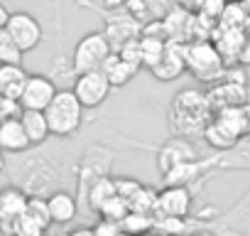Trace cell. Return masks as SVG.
Segmentation results:
<instances>
[{
    "instance_id": "obj_11",
    "label": "cell",
    "mask_w": 250,
    "mask_h": 236,
    "mask_svg": "<svg viewBox=\"0 0 250 236\" xmlns=\"http://www.w3.org/2000/svg\"><path fill=\"white\" fill-rule=\"evenodd\" d=\"M0 148H3L5 153H27L32 148L22 123H20V113L18 116H8L0 121Z\"/></svg>"
},
{
    "instance_id": "obj_36",
    "label": "cell",
    "mask_w": 250,
    "mask_h": 236,
    "mask_svg": "<svg viewBox=\"0 0 250 236\" xmlns=\"http://www.w3.org/2000/svg\"><path fill=\"white\" fill-rule=\"evenodd\" d=\"M0 229H3V214H0Z\"/></svg>"
},
{
    "instance_id": "obj_22",
    "label": "cell",
    "mask_w": 250,
    "mask_h": 236,
    "mask_svg": "<svg viewBox=\"0 0 250 236\" xmlns=\"http://www.w3.org/2000/svg\"><path fill=\"white\" fill-rule=\"evenodd\" d=\"M165 47H167V40L162 37H155V35H143L140 32V54H143V67L150 69L160 62V57L165 54Z\"/></svg>"
},
{
    "instance_id": "obj_32",
    "label": "cell",
    "mask_w": 250,
    "mask_h": 236,
    "mask_svg": "<svg viewBox=\"0 0 250 236\" xmlns=\"http://www.w3.org/2000/svg\"><path fill=\"white\" fill-rule=\"evenodd\" d=\"M8 18H10V10L0 3V27H5V23H8Z\"/></svg>"
},
{
    "instance_id": "obj_20",
    "label": "cell",
    "mask_w": 250,
    "mask_h": 236,
    "mask_svg": "<svg viewBox=\"0 0 250 236\" xmlns=\"http://www.w3.org/2000/svg\"><path fill=\"white\" fill-rule=\"evenodd\" d=\"M118 189H115V177H108V175H101L98 180H93L91 185H88V189H86V202H88V209L91 212H98V207L110 197V194H115Z\"/></svg>"
},
{
    "instance_id": "obj_26",
    "label": "cell",
    "mask_w": 250,
    "mask_h": 236,
    "mask_svg": "<svg viewBox=\"0 0 250 236\" xmlns=\"http://www.w3.org/2000/svg\"><path fill=\"white\" fill-rule=\"evenodd\" d=\"M130 209H135V212H152L155 214V204H157V192L152 189V187H140L130 199Z\"/></svg>"
},
{
    "instance_id": "obj_35",
    "label": "cell",
    "mask_w": 250,
    "mask_h": 236,
    "mask_svg": "<svg viewBox=\"0 0 250 236\" xmlns=\"http://www.w3.org/2000/svg\"><path fill=\"white\" fill-rule=\"evenodd\" d=\"M240 3H243V5L248 8V13H250V0H240Z\"/></svg>"
},
{
    "instance_id": "obj_14",
    "label": "cell",
    "mask_w": 250,
    "mask_h": 236,
    "mask_svg": "<svg viewBox=\"0 0 250 236\" xmlns=\"http://www.w3.org/2000/svg\"><path fill=\"white\" fill-rule=\"evenodd\" d=\"M194 158H199L196 150H194V145L189 143V138H182V136L179 138H172L169 143H165L157 150V165H160L162 172H167L169 167H174L182 160H194Z\"/></svg>"
},
{
    "instance_id": "obj_31",
    "label": "cell",
    "mask_w": 250,
    "mask_h": 236,
    "mask_svg": "<svg viewBox=\"0 0 250 236\" xmlns=\"http://www.w3.org/2000/svg\"><path fill=\"white\" fill-rule=\"evenodd\" d=\"M177 5L184 8V10H189V13H199L201 5H204V0H177Z\"/></svg>"
},
{
    "instance_id": "obj_10",
    "label": "cell",
    "mask_w": 250,
    "mask_h": 236,
    "mask_svg": "<svg viewBox=\"0 0 250 236\" xmlns=\"http://www.w3.org/2000/svg\"><path fill=\"white\" fill-rule=\"evenodd\" d=\"M184 45L187 42H177V40H167L165 54L160 57V62L155 67H150V74L157 76L160 81H174L177 76H182L187 71V62H184Z\"/></svg>"
},
{
    "instance_id": "obj_9",
    "label": "cell",
    "mask_w": 250,
    "mask_h": 236,
    "mask_svg": "<svg viewBox=\"0 0 250 236\" xmlns=\"http://www.w3.org/2000/svg\"><path fill=\"white\" fill-rule=\"evenodd\" d=\"M54 94H57V86H54V81L49 76H44V74H30L18 101H20V108L44 111L49 106V101L54 98Z\"/></svg>"
},
{
    "instance_id": "obj_23",
    "label": "cell",
    "mask_w": 250,
    "mask_h": 236,
    "mask_svg": "<svg viewBox=\"0 0 250 236\" xmlns=\"http://www.w3.org/2000/svg\"><path fill=\"white\" fill-rule=\"evenodd\" d=\"M130 212V202L128 199H125L123 194H110L101 207H98V214L103 216V219H113V221H118L120 224V219L125 216V214H128Z\"/></svg>"
},
{
    "instance_id": "obj_19",
    "label": "cell",
    "mask_w": 250,
    "mask_h": 236,
    "mask_svg": "<svg viewBox=\"0 0 250 236\" xmlns=\"http://www.w3.org/2000/svg\"><path fill=\"white\" fill-rule=\"evenodd\" d=\"M27 76L30 74L22 69V64H0V94L18 101Z\"/></svg>"
},
{
    "instance_id": "obj_17",
    "label": "cell",
    "mask_w": 250,
    "mask_h": 236,
    "mask_svg": "<svg viewBox=\"0 0 250 236\" xmlns=\"http://www.w3.org/2000/svg\"><path fill=\"white\" fill-rule=\"evenodd\" d=\"M20 123L30 138L32 145H44L49 141V123H47V116L44 111L37 108H20Z\"/></svg>"
},
{
    "instance_id": "obj_2",
    "label": "cell",
    "mask_w": 250,
    "mask_h": 236,
    "mask_svg": "<svg viewBox=\"0 0 250 236\" xmlns=\"http://www.w3.org/2000/svg\"><path fill=\"white\" fill-rule=\"evenodd\" d=\"M44 116L54 138H71L83 126V106L71 89H57L54 98L44 108Z\"/></svg>"
},
{
    "instance_id": "obj_8",
    "label": "cell",
    "mask_w": 250,
    "mask_h": 236,
    "mask_svg": "<svg viewBox=\"0 0 250 236\" xmlns=\"http://www.w3.org/2000/svg\"><path fill=\"white\" fill-rule=\"evenodd\" d=\"M206 229L221 234H250V187L228 212H223L216 221L206 224Z\"/></svg>"
},
{
    "instance_id": "obj_12",
    "label": "cell",
    "mask_w": 250,
    "mask_h": 236,
    "mask_svg": "<svg viewBox=\"0 0 250 236\" xmlns=\"http://www.w3.org/2000/svg\"><path fill=\"white\" fill-rule=\"evenodd\" d=\"M27 189L18 187V185H8L0 189V214H3V229L10 231V226L22 216L25 207H27Z\"/></svg>"
},
{
    "instance_id": "obj_30",
    "label": "cell",
    "mask_w": 250,
    "mask_h": 236,
    "mask_svg": "<svg viewBox=\"0 0 250 236\" xmlns=\"http://www.w3.org/2000/svg\"><path fill=\"white\" fill-rule=\"evenodd\" d=\"M238 67H250V37L243 40L240 49H238V59H235Z\"/></svg>"
},
{
    "instance_id": "obj_7",
    "label": "cell",
    "mask_w": 250,
    "mask_h": 236,
    "mask_svg": "<svg viewBox=\"0 0 250 236\" xmlns=\"http://www.w3.org/2000/svg\"><path fill=\"white\" fill-rule=\"evenodd\" d=\"M194 204V187L189 185H167L157 192L155 214L157 216H189Z\"/></svg>"
},
{
    "instance_id": "obj_1",
    "label": "cell",
    "mask_w": 250,
    "mask_h": 236,
    "mask_svg": "<svg viewBox=\"0 0 250 236\" xmlns=\"http://www.w3.org/2000/svg\"><path fill=\"white\" fill-rule=\"evenodd\" d=\"M213 108L206 94L196 91V89H182L169 108V123L172 131L182 138H194L201 136L206 123L211 121Z\"/></svg>"
},
{
    "instance_id": "obj_13",
    "label": "cell",
    "mask_w": 250,
    "mask_h": 236,
    "mask_svg": "<svg viewBox=\"0 0 250 236\" xmlns=\"http://www.w3.org/2000/svg\"><path fill=\"white\" fill-rule=\"evenodd\" d=\"M243 40H245L243 27H221V25H216V30H213V35H211V42L216 45V49H218V54L223 57L226 67H233V64H235L238 49H240Z\"/></svg>"
},
{
    "instance_id": "obj_27",
    "label": "cell",
    "mask_w": 250,
    "mask_h": 236,
    "mask_svg": "<svg viewBox=\"0 0 250 236\" xmlns=\"http://www.w3.org/2000/svg\"><path fill=\"white\" fill-rule=\"evenodd\" d=\"M226 3H228V0H204V5H201L199 13H204V15H208V18H213L218 23V15L223 13Z\"/></svg>"
},
{
    "instance_id": "obj_21",
    "label": "cell",
    "mask_w": 250,
    "mask_h": 236,
    "mask_svg": "<svg viewBox=\"0 0 250 236\" xmlns=\"http://www.w3.org/2000/svg\"><path fill=\"white\" fill-rule=\"evenodd\" d=\"M120 231L125 234H145V231H155V216L152 212H135L130 209L120 219Z\"/></svg>"
},
{
    "instance_id": "obj_29",
    "label": "cell",
    "mask_w": 250,
    "mask_h": 236,
    "mask_svg": "<svg viewBox=\"0 0 250 236\" xmlns=\"http://www.w3.org/2000/svg\"><path fill=\"white\" fill-rule=\"evenodd\" d=\"M118 231H120V224L113 221V219H103L101 216V221L93 224V234L96 236H101V234H118Z\"/></svg>"
},
{
    "instance_id": "obj_3",
    "label": "cell",
    "mask_w": 250,
    "mask_h": 236,
    "mask_svg": "<svg viewBox=\"0 0 250 236\" xmlns=\"http://www.w3.org/2000/svg\"><path fill=\"white\" fill-rule=\"evenodd\" d=\"M184 62H187V71L204 84H216L226 69V62L211 40L187 42L184 45Z\"/></svg>"
},
{
    "instance_id": "obj_4",
    "label": "cell",
    "mask_w": 250,
    "mask_h": 236,
    "mask_svg": "<svg viewBox=\"0 0 250 236\" xmlns=\"http://www.w3.org/2000/svg\"><path fill=\"white\" fill-rule=\"evenodd\" d=\"M110 52H113V45H110V40H108L105 32H88V35H83L76 42L74 54H71V69H74V74L101 69Z\"/></svg>"
},
{
    "instance_id": "obj_16",
    "label": "cell",
    "mask_w": 250,
    "mask_h": 236,
    "mask_svg": "<svg viewBox=\"0 0 250 236\" xmlns=\"http://www.w3.org/2000/svg\"><path fill=\"white\" fill-rule=\"evenodd\" d=\"M216 170H250V136L240 138L233 148L213 155Z\"/></svg>"
},
{
    "instance_id": "obj_28",
    "label": "cell",
    "mask_w": 250,
    "mask_h": 236,
    "mask_svg": "<svg viewBox=\"0 0 250 236\" xmlns=\"http://www.w3.org/2000/svg\"><path fill=\"white\" fill-rule=\"evenodd\" d=\"M18 113H20V101L8 98V96L0 94V121L8 118V116H18Z\"/></svg>"
},
{
    "instance_id": "obj_24",
    "label": "cell",
    "mask_w": 250,
    "mask_h": 236,
    "mask_svg": "<svg viewBox=\"0 0 250 236\" xmlns=\"http://www.w3.org/2000/svg\"><path fill=\"white\" fill-rule=\"evenodd\" d=\"M22 49L10 37L5 27H0V64H22Z\"/></svg>"
},
{
    "instance_id": "obj_5",
    "label": "cell",
    "mask_w": 250,
    "mask_h": 236,
    "mask_svg": "<svg viewBox=\"0 0 250 236\" xmlns=\"http://www.w3.org/2000/svg\"><path fill=\"white\" fill-rule=\"evenodd\" d=\"M110 89H113V86H110L108 76H105L101 69H91V71L76 74L74 86H71V91L79 96V101H81L83 108H98V106L108 98Z\"/></svg>"
},
{
    "instance_id": "obj_18",
    "label": "cell",
    "mask_w": 250,
    "mask_h": 236,
    "mask_svg": "<svg viewBox=\"0 0 250 236\" xmlns=\"http://www.w3.org/2000/svg\"><path fill=\"white\" fill-rule=\"evenodd\" d=\"M101 71L108 76L110 86H125V84H128V81L140 71V67H138V64H133V62H128L125 57H120V54L113 49V52L108 54V59L103 62Z\"/></svg>"
},
{
    "instance_id": "obj_15",
    "label": "cell",
    "mask_w": 250,
    "mask_h": 236,
    "mask_svg": "<svg viewBox=\"0 0 250 236\" xmlns=\"http://www.w3.org/2000/svg\"><path fill=\"white\" fill-rule=\"evenodd\" d=\"M47 207H49L52 224H71L79 216V202L66 189H54L47 197Z\"/></svg>"
},
{
    "instance_id": "obj_34",
    "label": "cell",
    "mask_w": 250,
    "mask_h": 236,
    "mask_svg": "<svg viewBox=\"0 0 250 236\" xmlns=\"http://www.w3.org/2000/svg\"><path fill=\"white\" fill-rule=\"evenodd\" d=\"M3 170H5V150L0 148V172H3Z\"/></svg>"
},
{
    "instance_id": "obj_33",
    "label": "cell",
    "mask_w": 250,
    "mask_h": 236,
    "mask_svg": "<svg viewBox=\"0 0 250 236\" xmlns=\"http://www.w3.org/2000/svg\"><path fill=\"white\" fill-rule=\"evenodd\" d=\"M240 27H243V32H245V37H250V13L245 15V20H243V25H240Z\"/></svg>"
},
{
    "instance_id": "obj_25",
    "label": "cell",
    "mask_w": 250,
    "mask_h": 236,
    "mask_svg": "<svg viewBox=\"0 0 250 236\" xmlns=\"http://www.w3.org/2000/svg\"><path fill=\"white\" fill-rule=\"evenodd\" d=\"M245 15H248V8L240 3V0H228L223 13L218 15V25L221 27H240Z\"/></svg>"
},
{
    "instance_id": "obj_6",
    "label": "cell",
    "mask_w": 250,
    "mask_h": 236,
    "mask_svg": "<svg viewBox=\"0 0 250 236\" xmlns=\"http://www.w3.org/2000/svg\"><path fill=\"white\" fill-rule=\"evenodd\" d=\"M5 30L10 32V37L18 42V47L22 52H32L40 47L44 32H42V25L40 20L32 15V13H25V10H18V13H10L8 23H5Z\"/></svg>"
}]
</instances>
